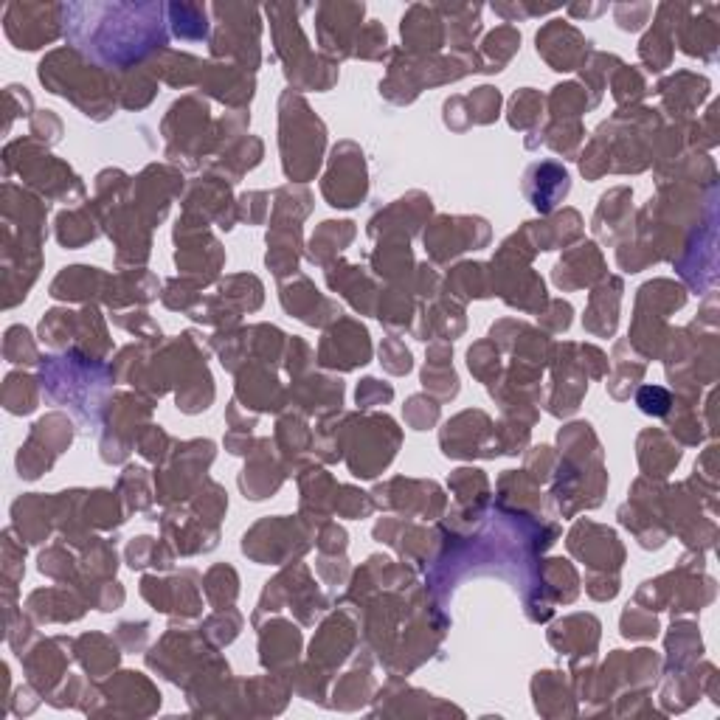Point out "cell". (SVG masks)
I'll return each instance as SVG.
<instances>
[{
  "instance_id": "6da1fadb",
  "label": "cell",
  "mask_w": 720,
  "mask_h": 720,
  "mask_svg": "<svg viewBox=\"0 0 720 720\" xmlns=\"http://www.w3.org/2000/svg\"><path fill=\"white\" fill-rule=\"evenodd\" d=\"M65 12V31L71 34L79 48L93 51V57L116 65H127L124 45L135 60H144L152 51H164L166 31L161 23V6H62Z\"/></svg>"
},
{
  "instance_id": "7a4b0ae2",
  "label": "cell",
  "mask_w": 720,
  "mask_h": 720,
  "mask_svg": "<svg viewBox=\"0 0 720 720\" xmlns=\"http://www.w3.org/2000/svg\"><path fill=\"white\" fill-rule=\"evenodd\" d=\"M324 124L310 113L304 99L287 90L282 96V155H285V175L293 180H310L321 164L324 150Z\"/></svg>"
},
{
  "instance_id": "3957f363",
  "label": "cell",
  "mask_w": 720,
  "mask_h": 720,
  "mask_svg": "<svg viewBox=\"0 0 720 720\" xmlns=\"http://www.w3.org/2000/svg\"><path fill=\"white\" fill-rule=\"evenodd\" d=\"M369 358H372L369 332H366L363 324L349 321V318H341V321L324 335L321 349H318L321 366L341 369V372H349V369H355V366H366Z\"/></svg>"
},
{
  "instance_id": "277c9868",
  "label": "cell",
  "mask_w": 720,
  "mask_h": 720,
  "mask_svg": "<svg viewBox=\"0 0 720 720\" xmlns=\"http://www.w3.org/2000/svg\"><path fill=\"white\" fill-rule=\"evenodd\" d=\"M341 183H332V186H324V195H330L332 189L338 186V192L330 200V206L335 209H355L360 200L366 197V189H369V183H366V166H363V152L355 147V144H341L335 155H332V166H330V175L324 180H338Z\"/></svg>"
},
{
  "instance_id": "5b68a950",
  "label": "cell",
  "mask_w": 720,
  "mask_h": 720,
  "mask_svg": "<svg viewBox=\"0 0 720 720\" xmlns=\"http://www.w3.org/2000/svg\"><path fill=\"white\" fill-rule=\"evenodd\" d=\"M487 225L479 217H439L428 234H425V248L434 256L436 262H445L450 256L462 254V251H476L481 245H487L490 237H476L473 231Z\"/></svg>"
},
{
  "instance_id": "8992f818",
  "label": "cell",
  "mask_w": 720,
  "mask_h": 720,
  "mask_svg": "<svg viewBox=\"0 0 720 720\" xmlns=\"http://www.w3.org/2000/svg\"><path fill=\"white\" fill-rule=\"evenodd\" d=\"M588 45L591 43L583 34L563 20H552L538 34V54L555 71H574L577 65H583L588 57Z\"/></svg>"
},
{
  "instance_id": "52a82bcc",
  "label": "cell",
  "mask_w": 720,
  "mask_h": 720,
  "mask_svg": "<svg viewBox=\"0 0 720 720\" xmlns=\"http://www.w3.org/2000/svg\"><path fill=\"white\" fill-rule=\"evenodd\" d=\"M282 304H285L287 313L301 318L304 324H313V327H324L330 318L341 313L332 301L318 296L313 282L304 279V276H299V282L293 287H282Z\"/></svg>"
},
{
  "instance_id": "ba28073f",
  "label": "cell",
  "mask_w": 720,
  "mask_h": 720,
  "mask_svg": "<svg viewBox=\"0 0 720 720\" xmlns=\"http://www.w3.org/2000/svg\"><path fill=\"white\" fill-rule=\"evenodd\" d=\"M574 532H577L580 538H585V543L569 538V549L580 557V560H585L588 566H594V569L602 566L605 571H608V566H611V569L622 566L625 552H622V546H619V540H616L611 529H602L600 526V532H597L600 538H591V524H577Z\"/></svg>"
},
{
  "instance_id": "9c48e42d",
  "label": "cell",
  "mask_w": 720,
  "mask_h": 720,
  "mask_svg": "<svg viewBox=\"0 0 720 720\" xmlns=\"http://www.w3.org/2000/svg\"><path fill=\"white\" fill-rule=\"evenodd\" d=\"M434 12L436 9L428 6H414L403 17V40L411 51L434 54L436 48H442V20H436Z\"/></svg>"
},
{
  "instance_id": "30bf717a",
  "label": "cell",
  "mask_w": 720,
  "mask_h": 720,
  "mask_svg": "<svg viewBox=\"0 0 720 720\" xmlns=\"http://www.w3.org/2000/svg\"><path fill=\"white\" fill-rule=\"evenodd\" d=\"M532 169H535L538 178H543V186H538V189H524V192L540 214H549L563 197L569 195V172L560 164H552V161L535 164Z\"/></svg>"
},
{
  "instance_id": "8fae6325",
  "label": "cell",
  "mask_w": 720,
  "mask_h": 720,
  "mask_svg": "<svg viewBox=\"0 0 720 720\" xmlns=\"http://www.w3.org/2000/svg\"><path fill=\"white\" fill-rule=\"evenodd\" d=\"M422 386L428 391L439 394L442 400L456 397L459 391V377L450 366V346L448 344H434L428 352V363H425V372H422Z\"/></svg>"
},
{
  "instance_id": "7c38bea8",
  "label": "cell",
  "mask_w": 720,
  "mask_h": 720,
  "mask_svg": "<svg viewBox=\"0 0 720 720\" xmlns=\"http://www.w3.org/2000/svg\"><path fill=\"white\" fill-rule=\"evenodd\" d=\"M681 48L692 54V57H701V60H715V48H718V29H715V20H684L681 26Z\"/></svg>"
},
{
  "instance_id": "4fadbf2b",
  "label": "cell",
  "mask_w": 720,
  "mask_h": 720,
  "mask_svg": "<svg viewBox=\"0 0 720 720\" xmlns=\"http://www.w3.org/2000/svg\"><path fill=\"white\" fill-rule=\"evenodd\" d=\"M169 12V23L172 31L178 34L180 40H203L209 23H206V9L203 6H192V3H172L166 6Z\"/></svg>"
},
{
  "instance_id": "5bb4252c",
  "label": "cell",
  "mask_w": 720,
  "mask_h": 720,
  "mask_svg": "<svg viewBox=\"0 0 720 720\" xmlns=\"http://www.w3.org/2000/svg\"><path fill=\"white\" fill-rule=\"evenodd\" d=\"M518 45H521V34L510 26H501L498 31H493L484 43V54H487L484 71H501L512 60V54L518 51Z\"/></svg>"
},
{
  "instance_id": "9a60e30c",
  "label": "cell",
  "mask_w": 720,
  "mask_h": 720,
  "mask_svg": "<svg viewBox=\"0 0 720 720\" xmlns=\"http://www.w3.org/2000/svg\"><path fill=\"white\" fill-rule=\"evenodd\" d=\"M355 237V223H324L318 231H315L313 237V251H310V259H318L321 251H324V245H332V251L338 248V251H344L346 242H352Z\"/></svg>"
},
{
  "instance_id": "2e32d148",
  "label": "cell",
  "mask_w": 720,
  "mask_h": 720,
  "mask_svg": "<svg viewBox=\"0 0 720 720\" xmlns=\"http://www.w3.org/2000/svg\"><path fill=\"white\" fill-rule=\"evenodd\" d=\"M540 105H543V96H538L532 88H524L521 93H515L510 116L512 127H515V130H524L529 124H535V121H538Z\"/></svg>"
},
{
  "instance_id": "e0dca14e",
  "label": "cell",
  "mask_w": 720,
  "mask_h": 720,
  "mask_svg": "<svg viewBox=\"0 0 720 720\" xmlns=\"http://www.w3.org/2000/svg\"><path fill=\"white\" fill-rule=\"evenodd\" d=\"M498 105H501V93L495 88H476V93L470 96V121H479V124H490L498 116Z\"/></svg>"
},
{
  "instance_id": "ac0fdd59",
  "label": "cell",
  "mask_w": 720,
  "mask_h": 720,
  "mask_svg": "<svg viewBox=\"0 0 720 720\" xmlns=\"http://www.w3.org/2000/svg\"><path fill=\"white\" fill-rule=\"evenodd\" d=\"M405 420L411 422L414 431H428L436 420H439V405L428 397H411L405 405Z\"/></svg>"
},
{
  "instance_id": "d6986e66",
  "label": "cell",
  "mask_w": 720,
  "mask_h": 720,
  "mask_svg": "<svg viewBox=\"0 0 720 720\" xmlns=\"http://www.w3.org/2000/svg\"><path fill=\"white\" fill-rule=\"evenodd\" d=\"M636 405L645 411L647 417H667L670 408H673V397L661 386H642L636 394Z\"/></svg>"
},
{
  "instance_id": "ffe728a7",
  "label": "cell",
  "mask_w": 720,
  "mask_h": 720,
  "mask_svg": "<svg viewBox=\"0 0 720 720\" xmlns=\"http://www.w3.org/2000/svg\"><path fill=\"white\" fill-rule=\"evenodd\" d=\"M380 363L389 369L391 375H405V372H411V352L405 349L397 338H386L383 346H380Z\"/></svg>"
},
{
  "instance_id": "44dd1931",
  "label": "cell",
  "mask_w": 720,
  "mask_h": 720,
  "mask_svg": "<svg viewBox=\"0 0 720 720\" xmlns=\"http://www.w3.org/2000/svg\"><path fill=\"white\" fill-rule=\"evenodd\" d=\"M341 493L344 495H338L332 507L341 512L344 518H363V515L372 512V501L366 498V493H358L352 487H341Z\"/></svg>"
},
{
  "instance_id": "7402d4cb",
  "label": "cell",
  "mask_w": 720,
  "mask_h": 720,
  "mask_svg": "<svg viewBox=\"0 0 720 720\" xmlns=\"http://www.w3.org/2000/svg\"><path fill=\"white\" fill-rule=\"evenodd\" d=\"M656 616H642L636 608H628L625 616H622V636H628V639H650V636H656Z\"/></svg>"
},
{
  "instance_id": "603a6c76",
  "label": "cell",
  "mask_w": 720,
  "mask_h": 720,
  "mask_svg": "<svg viewBox=\"0 0 720 720\" xmlns=\"http://www.w3.org/2000/svg\"><path fill=\"white\" fill-rule=\"evenodd\" d=\"M383 51H386V31L380 29L375 20H372V26H369V29L360 31L355 54H358V57H366V60H377Z\"/></svg>"
},
{
  "instance_id": "cb8c5ba5",
  "label": "cell",
  "mask_w": 720,
  "mask_h": 720,
  "mask_svg": "<svg viewBox=\"0 0 720 720\" xmlns=\"http://www.w3.org/2000/svg\"><path fill=\"white\" fill-rule=\"evenodd\" d=\"M358 405L360 408H372V405H380V403H389L391 397H394V389L386 386V383H380L375 377H366L363 383L358 386Z\"/></svg>"
}]
</instances>
